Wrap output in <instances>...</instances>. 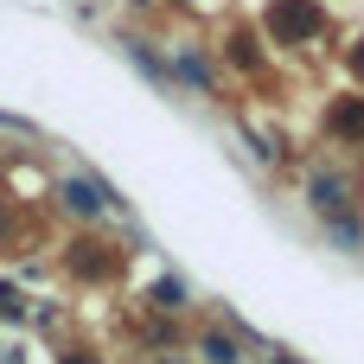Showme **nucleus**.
<instances>
[{
  "label": "nucleus",
  "instance_id": "nucleus-1",
  "mask_svg": "<svg viewBox=\"0 0 364 364\" xmlns=\"http://www.w3.org/2000/svg\"><path fill=\"white\" fill-rule=\"evenodd\" d=\"M314 211H320V218H339V211H346V186L320 173V179H314Z\"/></svg>",
  "mask_w": 364,
  "mask_h": 364
},
{
  "label": "nucleus",
  "instance_id": "nucleus-2",
  "mask_svg": "<svg viewBox=\"0 0 364 364\" xmlns=\"http://www.w3.org/2000/svg\"><path fill=\"white\" fill-rule=\"evenodd\" d=\"M205 358H218V364H237V346H230V339H205Z\"/></svg>",
  "mask_w": 364,
  "mask_h": 364
}]
</instances>
